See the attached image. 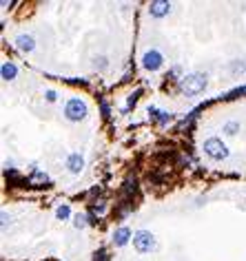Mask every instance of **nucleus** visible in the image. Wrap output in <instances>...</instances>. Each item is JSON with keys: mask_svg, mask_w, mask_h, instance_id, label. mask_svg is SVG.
<instances>
[{"mask_svg": "<svg viewBox=\"0 0 246 261\" xmlns=\"http://www.w3.org/2000/svg\"><path fill=\"white\" fill-rule=\"evenodd\" d=\"M180 86L187 96H198V93H202L206 89V75L204 73H189L182 77Z\"/></svg>", "mask_w": 246, "mask_h": 261, "instance_id": "f257e3e1", "label": "nucleus"}, {"mask_svg": "<svg viewBox=\"0 0 246 261\" xmlns=\"http://www.w3.org/2000/svg\"><path fill=\"white\" fill-rule=\"evenodd\" d=\"M204 153L209 155V157H213V159H224L228 155V148H226V144L222 140H217V137H209V140L204 142Z\"/></svg>", "mask_w": 246, "mask_h": 261, "instance_id": "f03ea898", "label": "nucleus"}, {"mask_svg": "<svg viewBox=\"0 0 246 261\" xmlns=\"http://www.w3.org/2000/svg\"><path fill=\"white\" fill-rule=\"evenodd\" d=\"M65 115L69 118L71 122H78L82 120L87 115V104L82 102L80 98H71L69 102H67V109H65Z\"/></svg>", "mask_w": 246, "mask_h": 261, "instance_id": "7ed1b4c3", "label": "nucleus"}, {"mask_svg": "<svg viewBox=\"0 0 246 261\" xmlns=\"http://www.w3.org/2000/svg\"><path fill=\"white\" fill-rule=\"evenodd\" d=\"M142 64H144V69H147V71H158L160 66H162L160 51H155V49L147 51V53H144V58H142Z\"/></svg>", "mask_w": 246, "mask_h": 261, "instance_id": "39448f33", "label": "nucleus"}, {"mask_svg": "<svg viewBox=\"0 0 246 261\" xmlns=\"http://www.w3.org/2000/svg\"><path fill=\"white\" fill-rule=\"evenodd\" d=\"M67 166H69L71 173H80L82 166H85V159H82V155H80V153H71V155H69V159H67Z\"/></svg>", "mask_w": 246, "mask_h": 261, "instance_id": "0eeeda50", "label": "nucleus"}, {"mask_svg": "<svg viewBox=\"0 0 246 261\" xmlns=\"http://www.w3.org/2000/svg\"><path fill=\"white\" fill-rule=\"evenodd\" d=\"M133 246H136L138 252H151L155 248V239L149 230H138L133 235Z\"/></svg>", "mask_w": 246, "mask_h": 261, "instance_id": "20e7f679", "label": "nucleus"}, {"mask_svg": "<svg viewBox=\"0 0 246 261\" xmlns=\"http://www.w3.org/2000/svg\"><path fill=\"white\" fill-rule=\"evenodd\" d=\"M0 73H3V80H14L16 73H18V69H16V64L5 62V64H3V69H0Z\"/></svg>", "mask_w": 246, "mask_h": 261, "instance_id": "9d476101", "label": "nucleus"}, {"mask_svg": "<svg viewBox=\"0 0 246 261\" xmlns=\"http://www.w3.org/2000/svg\"><path fill=\"white\" fill-rule=\"evenodd\" d=\"M237 129H239V126L235 124V122H228V124L224 126V131H226V133H231V135H233V133H235Z\"/></svg>", "mask_w": 246, "mask_h": 261, "instance_id": "4468645a", "label": "nucleus"}, {"mask_svg": "<svg viewBox=\"0 0 246 261\" xmlns=\"http://www.w3.org/2000/svg\"><path fill=\"white\" fill-rule=\"evenodd\" d=\"M55 215H58L60 219H67V217H69V206H58V210H55Z\"/></svg>", "mask_w": 246, "mask_h": 261, "instance_id": "ddd939ff", "label": "nucleus"}, {"mask_svg": "<svg viewBox=\"0 0 246 261\" xmlns=\"http://www.w3.org/2000/svg\"><path fill=\"white\" fill-rule=\"evenodd\" d=\"M74 219H76V221H74V226H76V228H85V226H87V217H85V215H80V213H78Z\"/></svg>", "mask_w": 246, "mask_h": 261, "instance_id": "f8f14e48", "label": "nucleus"}, {"mask_svg": "<svg viewBox=\"0 0 246 261\" xmlns=\"http://www.w3.org/2000/svg\"><path fill=\"white\" fill-rule=\"evenodd\" d=\"M49 182V177L44 175V173H40V170H36V173H33V177L29 180V184L33 186V184H47Z\"/></svg>", "mask_w": 246, "mask_h": 261, "instance_id": "9b49d317", "label": "nucleus"}, {"mask_svg": "<svg viewBox=\"0 0 246 261\" xmlns=\"http://www.w3.org/2000/svg\"><path fill=\"white\" fill-rule=\"evenodd\" d=\"M47 100H49V102H53V100H55V91H47Z\"/></svg>", "mask_w": 246, "mask_h": 261, "instance_id": "2eb2a0df", "label": "nucleus"}, {"mask_svg": "<svg viewBox=\"0 0 246 261\" xmlns=\"http://www.w3.org/2000/svg\"><path fill=\"white\" fill-rule=\"evenodd\" d=\"M131 239V230L127 228V226H122V228H118L113 232V241H115V246H125V243Z\"/></svg>", "mask_w": 246, "mask_h": 261, "instance_id": "6e6552de", "label": "nucleus"}, {"mask_svg": "<svg viewBox=\"0 0 246 261\" xmlns=\"http://www.w3.org/2000/svg\"><path fill=\"white\" fill-rule=\"evenodd\" d=\"M16 44H18L20 51H31L33 49V38L27 36V33H22V36L16 38Z\"/></svg>", "mask_w": 246, "mask_h": 261, "instance_id": "1a4fd4ad", "label": "nucleus"}, {"mask_svg": "<svg viewBox=\"0 0 246 261\" xmlns=\"http://www.w3.org/2000/svg\"><path fill=\"white\" fill-rule=\"evenodd\" d=\"M171 9V3H164V0H155V3H151L149 7V14L153 16V18H162V16H166Z\"/></svg>", "mask_w": 246, "mask_h": 261, "instance_id": "423d86ee", "label": "nucleus"}]
</instances>
